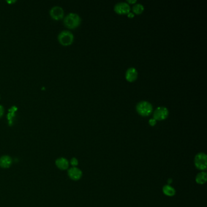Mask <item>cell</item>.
Wrapping results in <instances>:
<instances>
[{"label": "cell", "instance_id": "cell-1", "mask_svg": "<svg viewBox=\"0 0 207 207\" xmlns=\"http://www.w3.org/2000/svg\"><path fill=\"white\" fill-rule=\"evenodd\" d=\"M81 23V18L76 13H69L63 20L64 25L69 29H74L78 27Z\"/></svg>", "mask_w": 207, "mask_h": 207}, {"label": "cell", "instance_id": "cell-2", "mask_svg": "<svg viewBox=\"0 0 207 207\" xmlns=\"http://www.w3.org/2000/svg\"><path fill=\"white\" fill-rule=\"evenodd\" d=\"M136 111L138 114L141 116L146 117L149 116L153 111V106L152 104L146 100H143L136 105Z\"/></svg>", "mask_w": 207, "mask_h": 207}, {"label": "cell", "instance_id": "cell-3", "mask_svg": "<svg viewBox=\"0 0 207 207\" xmlns=\"http://www.w3.org/2000/svg\"><path fill=\"white\" fill-rule=\"evenodd\" d=\"M74 40L73 34L68 30H62L58 35V41L60 45L64 46L71 45Z\"/></svg>", "mask_w": 207, "mask_h": 207}, {"label": "cell", "instance_id": "cell-4", "mask_svg": "<svg viewBox=\"0 0 207 207\" xmlns=\"http://www.w3.org/2000/svg\"><path fill=\"white\" fill-rule=\"evenodd\" d=\"M195 165L199 170H205L207 167V155L204 152H199L195 156Z\"/></svg>", "mask_w": 207, "mask_h": 207}, {"label": "cell", "instance_id": "cell-5", "mask_svg": "<svg viewBox=\"0 0 207 207\" xmlns=\"http://www.w3.org/2000/svg\"><path fill=\"white\" fill-rule=\"evenodd\" d=\"M169 115V111L165 106L157 107L153 113V118L156 120H163L166 119Z\"/></svg>", "mask_w": 207, "mask_h": 207}, {"label": "cell", "instance_id": "cell-6", "mask_svg": "<svg viewBox=\"0 0 207 207\" xmlns=\"http://www.w3.org/2000/svg\"><path fill=\"white\" fill-rule=\"evenodd\" d=\"M49 14L53 20L58 21L64 18L65 12L62 7L55 5L49 11Z\"/></svg>", "mask_w": 207, "mask_h": 207}, {"label": "cell", "instance_id": "cell-7", "mask_svg": "<svg viewBox=\"0 0 207 207\" xmlns=\"http://www.w3.org/2000/svg\"><path fill=\"white\" fill-rule=\"evenodd\" d=\"M114 10L117 13L120 15L128 14L130 12L131 7L130 4L127 2H120L114 5Z\"/></svg>", "mask_w": 207, "mask_h": 207}, {"label": "cell", "instance_id": "cell-8", "mask_svg": "<svg viewBox=\"0 0 207 207\" xmlns=\"http://www.w3.org/2000/svg\"><path fill=\"white\" fill-rule=\"evenodd\" d=\"M138 77V71L135 68L131 67L127 70L125 73V78L129 82H133Z\"/></svg>", "mask_w": 207, "mask_h": 207}, {"label": "cell", "instance_id": "cell-9", "mask_svg": "<svg viewBox=\"0 0 207 207\" xmlns=\"http://www.w3.org/2000/svg\"><path fill=\"white\" fill-rule=\"evenodd\" d=\"M69 177L73 180H78L81 179L82 176V171L76 167H72L68 171Z\"/></svg>", "mask_w": 207, "mask_h": 207}, {"label": "cell", "instance_id": "cell-10", "mask_svg": "<svg viewBox=\"0 0 207 207\" xmlns=\"http://www.w3.org/2000/svg\"><path fill=\"white\" fill-rule=\"evenodd\" d=\"M12 159L7 155H4L0 159V166L3 168H8L12 165Z\"/></svg>", "mask_w": 207, "mask_h": 207}, {"label": "cell", "instance_id": "cell-11", "mask_svg": "<svg viewBox=\"0 0 207 207\" xmlns=\"http://www.w3.org/2000/svg\"><path fill=\"white\" fill-rule=\"evenodd\" d=\"M56 165L57 166L62 170H65L68 168L69 167V162L68 160H66L65 158H59L56 160Z\"/></svg>", "mask_w": 207, "mask_h": 207}, {"label": "cell", "instance_id": "cell-12", "mask_svg": "<svg viewBox=\"0 0 207 207\" xmlns=\"http://www.w3.org/2000/svg\"><path fill=\"white\" fill-rule=\"evenodd\" d=\"M163 193L167 196L172 197L176 195V190L171 185H166L163 187Z\"/></svg>", "mask_w": 207, "mask_h": 207}, {"label": "cell", "instance_id": "cell-13", "mask_svg": "<svg viewBox=\"0 0 207 207\" xmlns=\"http://www.w3.org/2000/svg\"><path fill=\"white\" fill-rule=\"evenodd\" d=\"M207 174L205 172H201L199 173L196 177V182L200 185L205 184L207 182Z\"/></svg>", "mask_w": 207, "mask_h": 207}, {"label": "cell", "instance_id": "cell-14", "mask_svg": "<svg viewBox=\"0 0 207 207\" xmlns=\"http://www.w3.org/2000/svg\"><path fill=\"white\" fill-rule=\"evenodd\" d=\"M144 9H145L144 6L140 3L135 4L133 6V11L134 12V13L137 15L141 14L144 11Z\"/></svg>", "mask_w": 207, "mask_h": 207}, {"label": "cell", "instance_id": "cell-15", "mask_svg": "<svg viewBox=\"0 0 207 207\" xmlns=\"http://www.w3.org/2000/svg\"><path fill=\"white\" fill-rule=\"evenodd\" d=\"M70 164L73 166V167H75L78 164V160L76 158H72L70 160Z\"/></svg>", "mask_w": 207, "mask_h": 207}, {"label": "cell", "instance_id": "cell-16", "mask_svg": "<svg viewBox=\"0 0 207 207\" xmlns=\"http://www.w3.org/2000/svg\"><path fill=\"white\" fill-rule=\"evenodd\" d=\"M156 123H157V120H155L154 118L152 119H149V124L151 126V127H154L156 125Z\"/></svg>", "mask_w": 207, "mask_h": 207}, {"label": "cell", "instance_id": "cell-17", "mask_svg": "<svg viewBox=\"0 0 207 207\" xmlns=\"http://www.w3.org/2000/svg\"><path fill=\"white\" fill-rule=\"evenodd\" d=\"M4 113V109L2 105H0V118H1Z\"/></svg>", "mask_w": 207, "mask_h": 207}, {"label": "cell", "instance_id": "cell-18", "mask_svg": "<svg viewBox=\"0 0 207 207\" xmlns=\"http://www.w3.org/2000/svg\"><path fill=\"white\" fill-rule=\"evenodd\" d=\"M137 2V0H127V3L130 4H135Z\"/></svg>", "mask_w": 207, "mask_h": 207}, {"label": "cell", "instance_id": "cell-19", "mask_svg": "<svg viewBox=\"0 0 207 207\" xmlns=\"http://www.w3.org/2000/svg\"><path fill=\"white\" fill-rule=\"evenodd\" d=\"M128 16L130 17V18H133L134 16V14L132 12H129L128 13Z\"/></svg>", "mask_w": 207, "mask_h": 207}, {"label": "cell", "instance_id": "cell-20", "mask_svg": "<svg viewBox=\"0 0 207 207\" xmlns=\"http://www.w3.org/2000/svg\"><path fill=\"white\" fill-rule=\"evenodd\" d=\"M15 2V1H7V2H9V3H13V2Z\"/></svg>", "mask_w": 207, "mask_h": 207}, {"label": "cell", "instance_id": "cell-21", "mask_svg": "<svg viewBox=\"0 0 207 207\" xmlns=\"http://www.w3.org/2000/svg\"><path fill=\"white\" fill-rule=\"evenodd\" d=\"M0 99H1V97H0Z\"/></svg>", "mask_w": 207, "mask_h": 207}]
</instances>
